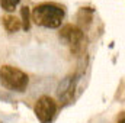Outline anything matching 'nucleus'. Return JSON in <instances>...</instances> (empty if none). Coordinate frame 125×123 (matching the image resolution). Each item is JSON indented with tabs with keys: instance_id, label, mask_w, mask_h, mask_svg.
Here are the masks:
<instances>
[{
	"instance_id": "1",
	"label": "nucleus",
	"mask_w": 125,
	"mask_h": 123,
	"mask_svg": "<svg viewBox=\"0 0 125 123\" xmlns=\"http://www.w3.org/2000/svg\"><path fill=\"white\" fill-rule=\"evenodd\" d=\"M32 19L36 25L48 29L58 28L64 19V10L52 3H41L32 12Z\"/></svg>"
},
{
	"instance_id": "2",
	"label": "nucleus",
	"mask_w": 125,
	"mask_h": 123,
	"mask_svg": "<svg viewBox=\"0 0 125 123\" xmlns=\"http://www.w3.org/2000/svg\"><path fill=\"white\" fill-rule=\"evenodd\" d=\"M0 83L7 90L23 91L29 83V78L22 70L12 65H3L0 68Z\"/></svg>"
},
{
	"instance_id": "3",
	"label": "nucleus",
	"mask_w": 125,
	"mask_h": 123,
	"mask_svg": "<svg viewBox=\"0 0 125 123\" xmlns=\"http://www.w3.org/2000/svg\"><path fill=\"white\" fill-rule=\"evenodd\" d=\"M57 112V104L50 96H42L35 104V114L41 123H50Z\"/></svg>"
},
{
	"instance_id": "4",
	"label": "nucleus",
	"mask_w": 125,
	"mask_h": 123,
	"mask_svg": "<svg viewBox=\"0 0 125 123\" xmlns=\"http://www.w3.org/2000/svg\"><path fill=\"white\" fill-rule=\"evenodd\" d=\"M83 32L82 29H79L76 25H65L62 26L61 32H60V39L65 45H70L71 51H79V48L82 46L83 44Z\"/></svg>"
},
{
	"instance_id": "5",
	"label": "nucleus",
	"mask_w": 125,
	"mask_h": 123,
	"mask_svg": "<svg viewBox=\"0 0 125 123\" xmlns=\"http://www.w3.org/2000/svg\"><path fill=\"white\" fill-rule=\"evenodd\" d=\"M3 26H4V29L9 33H13V32H18L22 28V23H21V20L16 16L7 15V16L3 18Z\"/></svg>"
},
{
	"instance_id": "6",
	"label": "nucleus",
	"mask_w": 125,
	"mask_h": 123,
	"mask_svg": "<svg viewBox=\"0 0 125 123\" xmlns=\"http://www.w3.org/2000/svg\"><path fill=\"white\" fill-rule=\"evenodd\" d=\"M21 13H22V28L25 29V31H28L29 29V7L28 6H23L22 7V10H21Z\"/></svg>"
},
{
	"instance_id": "7",
	"label": "nucleus",
	"mask_w": 125,
	"mask_h": 123,
	"mask_svg": "<svg viewBox=\"0 0 125 123\" xmlns=\"http://www.w3.org/2000/svg\"><path fill=\"white\" fill-rule=\"evenodd\" d=\"M0 4H1V9H4L7 12H12L19 4V0H0Z\"/></svg>"
},
{
	"instance_id": "8",
	"label": "nucleus",
	"mask_w": 125,
	"mask_h": 123,
	"mask_svg": "<svg viewBox=\"0 0 125 123\" xmlns=\"http://www.w3.org/2000/svg\"><path fill=\"white\" fill-rule=\"evenodd\" d=\"M118 123H124V116L121 117V120H119V122H118Z\"/></svg>"
}]
</instances>
